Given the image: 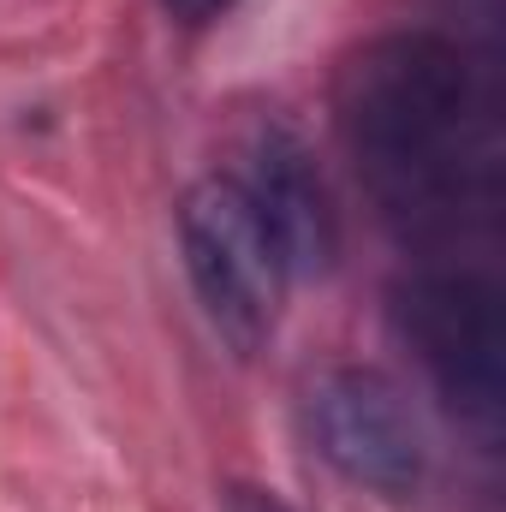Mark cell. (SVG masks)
<instances>
[{"instance_id": "6da1fadb", "label": "cell", "mask_w": 506, "mask_h": 512, "mask_svg": "<svg viewBox=\"0 0 506 512\" xmlns=\"http://www.w3.org/2000/svg\"><path fill=\"white\" fill-rule=\"evenodd\" d=\"M334 131L399 245L447 262L501 227V96L459 36L387 30L352 48L334 78Z\"/></svg>"}, {"instance_id": "7a4b0ae2", "label": "cell", "mask_w": 506, "mask_h": 512, "mask_svg": "<svg viewBox=\"0 0 506 512\" xmlns=\"http://www.w3.org/2000/svg\"><path fill=\"white\" fill-rule=\"evenodd\" d=\"M387 316L453 429L495 453L506 429V298L495 274L417 262L387 292Z\"/></svg>"}, {"instance_id": "3957f363", "label": "cell", "mask_w": 506, "mask_h": 512, "mask_svg": "<svg viewBox=\"0 0 506 512\" xmlns=\"http://www.w3.org/2000/svg\"><path fill=\"white\" fill-rule=\"evenodd\" d=\"M179 251H185V274L209 328L239 358H256L280 328L286 268L227 173L197 179L179 197Z\"/></svg>"}, {"instance_id": "277c9868", "label": "cell", "mask_w": 506, "mask_h": 512, "mask_svg": "<svg viewBox=\"0 0 506 512\" xmlns=\"http://www.w3.org/2000/svg\"><path fill=\"white\" fill-rule=\"evenodd\" d=\"M304 429L316 453L381 501H411L429 477L423 423L405 387L376 364H334L304 387Z\"/></svg>"}, {"instance_id": "5b68a950", "label": "cell", "mask_w": 506, "mask_h": 512, "mask_svg": "<svg viewBox=\"0 0 506 512\" xmlns=\"http://www.w3.org/2000/svg\"><path fill=\"white\" fill-rule=\"evenodd\" d=\"M227 179L256 215V227L268 233L286 280H316L334 268L340 209H334V191H328L310 143L286 120H256L239 143V167Z\"/></svg>"}, {"instance_id": "8992f818", "label": "cell", "mask_w": 506, "mask_h": 512, "mask_svg": "<svg viewBox=\"0 0 506 512\" xmlns=\"http://www.w3.org/2000/svg\"><path fill=\"white\" fill-rule=\"evenodd\" d=\"M227 512H292L274 489H262V483H233L227 489Z\"/></svg>"}, {"instance_id": "52a82bcc", "label": "cell", "mask_w": 506, "mask_h": 512, "mask_svg": "<svg viewBox=\"0 0 506 512\" xmlns=\"http://www.w3.org/2000/svg\"><path fill=\"white\" fill-rule=\"evenodd\" d=\"M233 0H167V12L179 18V24H209V18H221Z\"/></svg>"}]
</instances>
